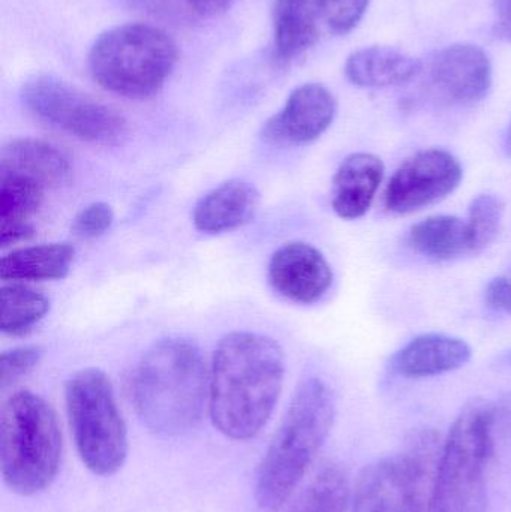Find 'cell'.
Returning a JSON list of instances; mask_svg holds the SVG:
<instances>
[{
	"instance_id": "1",
	"label": "cell",
	"mask_w": 511,
	"mask_h": 512,
	"mask_svg": "<svg viewBox=\"0 0 511 512\" xmlns=\"http://www.w3.org/2000/svg\"><path fill=\"white\" fill-rule=\"evenodd\" d=\"M284 384L281 346L263 334L233 331L222 337L210 369L209 412L219 432L249 441L263 429Z\"/></svg>"
},
{
	"instance_id": "2",
	"label": "cell",
	"mask_w": 511,
	"mask_h": 512,
	"mask_svg": "<svg viewBox=\"0 0 511 512\" xmlns=\"http://www.w3.org/2000/svg\"><path fill=\"white\" fill-rule=\"evenodd\" d=\"M210 373L195 343L164 339L144 354L132 376L135 411L156 435L191 432L209 400Z\"/></svg>"
},
{
	"instance_id": "3",
	"label": "cell",
	"mask_w": 511,
	"mask_h": 512,
	"mask_svg": "<svg viewBox=\"0 0 511 512\" xmlns=\"http://www.w3.org/2000/svg\"><path fill=\"white\" fill-rule=\"evenodd\" d=\"M335 412V397L323 379L299 385L258 468L255 499L261 510L284 507L326 442Z\"/></svg>"
},
{
	"instance_id": "4",
	"label": "cell",
	"mask_w": 511,
	"mask_h": 512,
	"mask_svg": "<svg viewBox=\"0 0 511 512\" xmlns=\"http://www.w3.org/2000/svg\"><path fill=\"white\" fill-rule=\"evenodd\" d=\"M511 412L476 400L462 409L443 442L431 512H486L488 469Z\"/></svg>"
},
{
	"instance_id": "5",
	"label": "cell",
	"mask_w": 511,
	"mask_h": 512,
	"mask_svg": "<svg viewBox=\"0 0 511 512\" xmlns=\"http://www.w3.org/2000/svg\"><path fill=\"white\" fill-rule=\"evenodd\" d=\"M62 430L54 409L32 391H17L0 412V471L11 492H45L59 472Z\"/></svg>"
},
{
	"instance_id": "6",
	"label": "cell",
	"mask_w": 511,
	"mask_h": 512,
	"mask_svg": "<svg viewBox=\"0 0 511 512\" xmlns=\"http://www.w3.org/2000/svg\"><path fill=\"white\" fill-rule=\"evenodd\" d=\"M176 39L152 24L129 23L102 33L89 51V71L107 92L147 99L159 92L176 68Z\"/></svg>"
},
{
	"instance_id": "7",
	"label": "cell",
	"mask_w": 511,
	"mask_h": 512,
	"mask_svg": "<svg viewBox=\"0 0 511 512\" xmlns=\"http://www.w3.org/2000/svg\"><path fill=\"white\" fill-rule=\"evenodd\" d=\"M443 442L423 427L393 456L363 469L353 492V512H431Z\"/></svg>"
},
{
	"instance_id": "8",
	"label": "cell",
	"mask_w": 511,
	"mask_h": 512,
	"mask_svg": "<svg viewBox=\"0 0 511 512\" xmlns=\"http://www.w3.org/2000/svg\"><path fill=\"white\" fill-rule=\"evenodd\" d=\"M65 399L81 462L101 477L116 474L128 456V433L110 378L99 369L80 370L69 378Z\"/></svg>"
},
{
	"instance_id": "9",
	"label": "cell",
	"mask_w": 511,
	"mask_h": 512,
	"mask_svg": "<svg viewBox=\"0 0 511 512\" xmlns=\"http://www.w3.org/2000/svg\"><path fill=\"white\" fill-rule=\"evenodd\" d=\"M21 101L45 125L86 143L114 146L128 134V123L116 108L54 75L29 78L21 87Z\"/></svg>"
},
{
	"instance_id": "10",
	"label": "cell",
	"mask_w": 511,
	"mask_h": 512,
	"mask_svg": "<svg viewBox=\"0 0 511 512\" xmlns=\"http://www.w3.org/2000/svg\"><path fill=\"white\" fill-rule=\"evenodd\" d=\"M462 177L461 162L447 150L417 152L393 173L384 195L386 209L396 215L419 212L452 195Z\"/></svg>"
},
{
	"instance_id": "11",
	"label": "cell",
	"mask_w": 511,
	"mask_h": 512,
	"mask_svg": "<svg viewBox=\"0 0 511 512\" xmlns=\"http://www.w3.org/2000/svg\"><path fill=\"white\" fill-rule=\"evenodd\" d=\"M423 84L438 104L473 107L488 96L492 65L488 54L473 44L441 48L423 63Z\"/></svg>"
},
{
	"instance_id": "12",
	"label": "cell",
	"mask_w": 511,
	"mask_h": 512,
	"mask_svg": "<svg viewBox=\"0 0 511 512\" xmlns=\"http://www.w3.org/2000/svg\"><path fill=\"white\" fill-rule=\"evenodd\" d=\"M272 288L287 300L299 304L320 301L333 283V271L326 256L303 242L282 245L269 264Z\"/></svg>"
},
{
	"instance_id": "13",
	"label": "cell",
	"mask_w": 511,
	"mask_h": 512,
	"mask_svg": "<svg viewBox=\"0 0 511 512\" xmlns=\"http://www.w3.org/2000/svg\"><path fill=\"white\" fill-rule=\"evenodd\" d=\"M335 96L323 84L306 83L288 96L284 108L264 126L267 140L308 144L318 140L336 117Z\"/></svg>"
},
{
	"instance_id": "14",
	"label": "cell",
	"mask_w": 511,
	"mask_h": 512,
	"mask_svg": "<svg viewBox=\"0 0 511 512\" xmlns=\"http://www.w3.org/2000/svg\"><path fill=\"white\" fill-rule=\"evenodd\" d=\"M473 357L470 345L459 337L429 333L414 337L392 355L390 370L407 379L432 378L467 366Z\"/></svg>"
},
{
	"instance_id": "15",
	"label": "cell",
	"mask_w": 511,
	"mask_h": 512,
	"mask_svg": "<svg viewBox=\"0 0 511 512\" xmlns=\"http://www.w3.org/2000/svg\"><path fill=\"white\" fill-rule=\"evenodd\" d=\"M386 167L377 155L353 153L339 165L333 177L332 207L345 221L363 218L371 209L383 183Z\"/></svg>"
},
{
	"instance_id": "16",
	"label": "cell",
	"mask_w": 511,
	"mask_h": 512,
	"mask_svg": "<svg viewBox=\"0 0 511 512\" xmlns=\"http://www.w3.org/2000/svg\"><path fill=\"white\" fill-rule=\"evenodd\" d=\"M0 171L29 177L47 189L66 185L74 168L62 147L38 138H17L3 147Z\"/></svg>"
},
{
	"instance_id": "17",
	"label": "cell",
	"mask_w": 511,
	"mask_h": 512,
	"mask_svg": "<svg viewBox=\"0 0 511 512\" xmlns=\"http://www.w3.org/2000/svg\"><path fill=\"white\" fill-rule=\"evenodd\" d=\"M260 204V194L252 183L230 180L198 201L194 225L206 234L237 230L252 221Z\"/></svg>"
},
{
	"instance_id": "18",
	"label": "cell",
	"mask_w": 511,
	"mask_h": 512,
	"mask_svg": "<svg viewBox=\"0 0 511 512\" xmlns=\"http://www.w3.org/2000/svg\"><path fill=\"white\" fill-rule=\"evenodd\" d=\"M423 62L396 48L372 45L350 54L345 75L354 86L383 89L398 86L422 74Z\"/></svg>"
},
{
	"instance_id": "19",
	"label": "cell",
	"mask_w": 511,
	"mask_h": 512,
	"mask_svg": "<svg viewBox=\"0 0 511 512\" xmlns=\"http://www.w3.org/2000/svg\"><path fill=\"white\" fill-rule=\"evenodd\" d=\"M315 0H276L273 9V47L282 65L305 56L320 36Z\"/></svg>"
},
{
	"instance_id": "20",
	"label": "cell",
	"mask_w": 511,
	"mask_h": 512,
	"mask_svg": "<svg viewBox=\"0 0 511 512\" xmlns=\"http://www.w3.org/2000/svg\"><path fill=\"white\" fill-rule=\"evenodd\" d=\"M45 188L21 174L0 171V243L2 248L35 234L30 218L44 201Z\"/></svg>"
},
{
	"instance_id": "21",
	"label": "cell",
	"mask_w": 511,
	"mask_h": 512,
	"mask_svg": "<svg viewBox=\"0 0 511 512\" xmlns=\"http://www.w3.org/2000/svg\"><path fill=\"white\" fill-rule=\"evenodd\" d=\"M75 251L68 243L30 246L3 256L0 277L5 282L63 279L71 270Z\"/></svg>"
},
{
	"instance_id": "22",
	"label": "cell",
	"mask_w": 511,
	"mask_h": 512,
	"mask_svg": "<svg viewBox=\"0 0 511 512\" xmlns=\"http://www.w3.org/2000/svg\"><path fill=\"white\" fill-rule=\"evenodd\" d=\"M408 245L432 261H452L471 254L467 222L456 216H429L411 227Z\"/></svg>"
},
{
	"instance_id": "23",
	"label": "cell",
	"mask_w": 511,
	"mask_h": 512,
	"mask_svg": "<svg viewBox=\"0 0 511 512\" xmlns=\"http://www.w3.org/2000/svg\"><path fill=\"white\" fill-rule=\"evenodd\" d=\"M350 483L338 463L327 462L318 469L288 512H347Z\"/></svg>"
},
{
	"instance_id": "24",
	"label": "cell",
	"mask_w": 511,
	"mask_h": 512,
	"mask_svg": "<svg viewBox=\"0 0 511 512\" xmlns=\"http://www.w3.org/2000/svg\"><path fill=\"white\" fill-rule=\"evenodd\" d=\"M50 310L42 292L20 283L2 286V331L9 336L29 333Z\"/></svg>"
},
{
	"instance_id": "25",
	"label": "cell",
	"mask_w": 511,
	"mask_h": 512,
	"mask_svg": "<svg viewBox=\"0 0 511 512\" xmlns=\"http://www.w3.org/2000/svg\"><path fill=\"white\" fill-rule=\"evenodd\" d=\"M504 201L498 195H477L471 201L467 230L471 254H482L497 240L504 218Z\"/></svg>"
},
{
	"instance_id": "26",
	"label": "cell",
	"mask_w": 511,
	"mask_h": 512,
	"mask_svg": "<svg viewBox=\"0 0 511 512\" xmlns=\"http://www.w3.org/2000/svg\"><path fill=\"white\" fill-rule=\"evenodd\" d=\"M150 8L177 20H206L230 8L233 0H144Z\"/></svg>"
},
{
	"instance_id": "27",
	"label": "cell",
	"mask_w": 511,
	"mask_h": 512,
	"mask_svg": "<svg viewBox=\"0 0 511 512\" xmlns=\"http://www.w3.org/2000/svg\"><path fill=\"white\" fill-rule=\"evenodd\" d=\"M371 0H315L321 21L338 35L351 32L366 14Z\"/></svg>"
},
{
	"instance_id": "28",
	"label": "cell",
	"mask_w": 511,
	"mask_h": 512,
	"mask_svg": "<svg viewBox=\"0 0 511 512\" xmlns=\"http://www.w3.org/2000/svg\"><path fill=\"white\" fill-rule=\"evenodd\" d=\"M42 358L39 346H21L5 351L0 358V381L2 387L23 378L33 367L38 366Z\"/></svg>"
},
{
	"instance_id": "29",
	"label": "cell",
	"mask_w": 511,
	"mask_h": 512,
	"mask_svg": "<svg viewBox=\"0 0 511 512\" xmlns=\"http://www.w3.org/2000/svg\"><path fill=\"white\" fill-rule=\"evenodd\" d=\"M114 213L108 204L93 203L84 207L74 221V233L83 239H95L110 230Z\"/></svg>"
},
{
	"instance_id": "30",
	"label": "cell",
	"mask_w": 511,
	"mask_h": 512,
	"mask_svg": "<svg viewBox=\"0 0 511 512\" xmlns=\"http://www.w3.org/2000/svg\"><path fill=\"white\" fill-rule=\"evenodd\" d=\"M485 300L491 309L511 315V279L498 276L486 286Z\"/></svg>"
},
{
	"instance_id": "31",
	"label": "cell",
	"mask_w": 511,
	"mask_h": 512,
	"mask_svg": "<svg viewBox=\"0 0 511 512\" xmlns=\"http://www.w3.org/2000/svg\"><path fill=\"white\" fill-rule=\"evenodd\" d=\"M494 26L500 38L511 42V0H494Z\"/></svg>"
},
{
	"instance_id": "32",
	"label": "cell",
	"mask_w": 511,
	"mask_h": 512,
	"mask_svg": "<svg viewBox=\"0 0 511 512\" xmlns=\"http://www.w3.org/2000/svg\"><path fill=\"white\" fill-rule=\"evenodd\" d=\"M506 147L507 152H509V155H511V123L509 128V134H507Z\"/></svg>"
},
{
	"instance_id": "33",
	"label": "cell",
	"mask_w": 511,
	"mask_h": 512,
	"mask_svg": "<svg viewBox=\"0 0 511 512\" xmlns=\"http://www.w3.org/2000/svg\"><path fill=\"white\" fill-rule=\"evenodd\" d=\"M504 360L507 361V363H511V351L507 352L506 355H504Z\"/></svg>"
}]
</instances>
